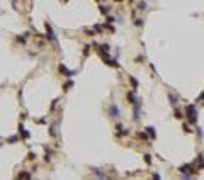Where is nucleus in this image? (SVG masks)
Here are the masks:
<instances>
[{
  "label": "nucleus",
  "instance_id": "nucleus-1",
  "mask_svg": "<svg viewBox=\"0 0 204 180\" xmlns=\"http://www.w3.org/2000/svg\"><path fill=\"white\" fill-rule=\"evenodd\" d=\"M185 116H187L189 122L191 124H196L197 122V109H196V105L194 104H189V105H185Z\"/></svg>",
  "mask_w": 204,
  "mask_h": 180
},
{
  "label": "nucleus",
  "instance_id": "nucleus-2",
  "mask_svg": "<svg viewBox=\"0 0 204 180\" xmlns=\"http://www.w3.org/2000/svg\"><path fill=\"white\" fill-rule=\"evenodd\" d=\"M180 172H182V177L184 178H191V177H194L197 172H196V168L192 167V165H182L180 167Z\"/></svg>",
  "mask_w": 204,
  "mask_h": 180
},
{
  "label": "nucleus",
  "instance_id": "nucleus-3",
  "mask_svg": "<svg viewBox=\"0 0 204 180\" xmlns=\"http://www.w3.org/2000/svg\"><path fill=\"white\" fill-rule=\"evenodd\" d=\"M44 26H46V34H48V36H46V38H48L49 41H53L54 44H56L58 41H56V36H54V32H53V29H51V26H49V22H46Z\"/></svg>",
  "mask_w": 204,
  "mask_h": 180
},
{
  "label": "nucleus",
  "instance_id": "nucleus-4",
  "mask_svg": "<svg viewBox=\"0 0 204 180\" xmlns=\"http://www.w3.org/2000/svg\"><path fill=\"white\" fill-rule=\"evenodd\" d=\"M58 70L61 71V73H65L66 77H73V75H75V73H77V71H71V70H68V68H66V66H65L63 63H61L60 66H58Z\"/></svg>",
  "mask_w": 204,
  "mask_h": 180
},
{
  "label": "nucleus",
  "instance_id": "nucleus-5",
  "mask_svg": "<svg viewBox=\"0 0 204 180\" xmlns=\"http://www.w3.org/2000/svg\"><path fill=\"white\" fill-rule=\"evenodd\" d=\"M116 129H117V134H119V136H128V134H129V131L124 128V126H121V124L116 126Z\"/></svg>",
  "mask_w": 204,
  "mask_h": 180
},
{
  "label": "nucleus",
  "instance_id": "nucleus-6",
  "mask_svg": "<svg viewBox=\"0 0 204 180\" xmlns=\"http://www.w3.org/2000/svg\"><path fill=\"white\" fill-rule=\"evenodd\" d=\"M19 134H21L24 139H29V136H31V134H29V133L24 129V126H22V124H19Z\"/></svg>",
  "mask_w": 204,
  "mask_h": 180
},
{
  "label": "nucleus",
  "instance_id": "nucleus-7",
  "mask_svg": "<svg viewBox=\"0 0 204 180\" xmlns=\"http://www.w3.org/2000/svg\"><path fill=\"white\" fill-rule=\"evenodd\" d=\"M109 114L112 116V117H117V116H119V109H117L116 105H111V109H109Z\"/></svg>",
  "mask_w": 204,
  "mask_h": 180
},
{
  "label": "nucleus",
  "instance_id": "nucleus-8",
  "mask_svg": "<svg viewBox=\"0 0 204 180\" xmlns=\"http://www.w3.org/2000/svg\"><path fill=\"white\" fill-rule=\"evenodd\" d=\"M146 133L150 134V138H152V139H155V138H157V131H155V128H146Z\"/></svg>",
  "mask_w": 204,
  "mask_h": 180
},
{
  "label": "nucleus",
  "instance_id": "nucleus-9",
  "mask_svg": "<svg viewBox=\"0 0 204 180\" xmlns=\"http://www.w3.org/2000/svg\"><path fill=\"white\" fill-rule=\"evenodd\" d=\"M99 9H100V12H102L104 15H109V12H111V7H107V5H100Z\"/></svg>",
  "mask_w": 204,
  "mask_h": 180
},
{
  "label": "nucleus",
  "instance_id": "nucleus-10",
  "mask_svg": "<svg viewBox=\"0 0 204 180\" xmlns=\"http://www.w3.org/2000/svg\"><path fill=\"white\" fill-rule=\"evenodd\" d=\"M169 100H170V105H174V107L177 105V97H175L174 94H170V95H169Z\"/></svg>",
  "mask_w": 204,
  "mask_h": 180
},
{
  "label": "nucleus",
  "instance_id": "nucleus-11",
  "mask_svg": "<svg viewBox=\"0 0 204 180\" xmlns=\"http://www.w3.org/2000/svg\"><path fill=\"white\" fill-rule=\"evenodd\" d=\"M126 97H128V100H129V102H134V100H136L134 92H128V95H126Z\"/></svg>",
  "mask_w": 204,
  "mask_h": 180
},
{
  "label": "nucleus",
  "instance_id": "nucleus-12",
  "mask_svg": "<svg viewBox=\"0 0 204 180\" xmlns=\"http://www.w3.org/2000/svg\"><path fill=\"white\" fill-rule=\"evenodd\" d=\"M17 178H31V173L29 172H22V173L17 175Z\"/></svg>",
  "mask_w": 204,
  "mask_h": 180
},
{
  "label": "nucleus",
  "instance_id": "nucleus-13",
  "mask_svg": "<svg viewBox=\"0 0 204 180\" xmlns=\"http://www.w3.org/2000/svg\"><path fill=\"white\" fill-rule=\"evenodd\" d=\"M196 163H197L199 168L202 170V153H199V156H197V160H196Z\"/></svg>",
  "mask_w": 204,
  "mask_h": 180
},
{
  "label": "nucleus",
  "instance_id": "nucleus-14",
  "mask_svg": "<svg viewBox=\"0 0 204 180\" xmlns=\"http://www.w3.org/2000/svg\"><path fill=\"white\" fill-rule=\"evenodd\" d=\"M129 80H131V83H133V88L136 90V88H138V80H136L134 77H129Z\"/></svg>",
  "mask_w": 204,
  "mask_h": 180
},
{
  "label": "nucleus",
  "instance_id": "nucleus-15",
  "mask_svg": "<svg viewBox=\"0 0 204 180\" xmlns=\"http://www.w3.org/2000/svg\"><path fill=\"white\" fill-rule=\"evenodd\" d=\"M73 85H75V82H71V80H70V82H66V83L63 85V88H65V90H68V88H71Z\"/></svg>",
  "mask_w": 204,
  "mask_h": 180
},
{
  "label": "nucleus",
  "instance_id": "nucleus-16",
  "mask_svg": "<svg viewBox=\"0 0 204 180\" xmlns=\"http://www.w3.org/2000/svg\"><path fill=\"white\" fill-rule=\"evenodd\" d=\"M138 10H141V12L146 10V2H140V4H138Z\"/></svg>",
  "mask_w": 204,
  "mask_h": 180
},
{
  "label": "nucleus",
  "instance_id": "nucleus-17",
  "mask_svg": "<svg viewBox=\"0 0 204 180\" xmlns=\"http://www.w3.org/2000/svg\"><path fill=\"white\" fill-rule=\"evenodd\" d=\"M94 172H95V177H102V178H105V173H102L100 170H97V168H94Z\"/></svg>",
  "mask_w": 204,
  "mask_h": 180
},
{
  "label": "nucleus",
  "instance_id": "nucleus-18",
  "mask_svg": "<svg viewBox=\"0 0 204 180\" xmlns=\"http://www.w3.org/2000/svg\"><path fill=\"white\" fill-rule=\"evenodd\" d=\"M49 134L51 136H56V126H51V128H49Z\"/></svg>",
  "mask_w": 204,
  "mask_h": 180
},
{
  "label": "nucleus",
  "instance_id": "nucleus-19",
  "mask_svg": "<svg viewBox=\"0 0 204 180\" xmlns=\"http://www.w3.org/2000/svg\"><path fill=\"white\" fill-rule=\"evenodd\" d=\"M17 136H10V138H7V143H17Z\"/></svg>",
  "mask_w": 204,
  "mask_h": 180
},
{
  "label": "nucleus",
  "instance_id": "nucleus-20",
  "mask_svg": "<svg viewBox=\"0 0 204 180\" xmlns=\"http://www.w3.org/2000/svg\"><path fill=\"white\" fill-rule=\"evenodd\" d=\"M83 31H85V32H87L88 36H94V34H95V31H94V29H88V27H85Z\"/></svg>",
  "mask_w": 204,
  "mask_h": 180
},
{
  "label": "nucleus",
  "instance_id": "nucleus-21",
  "mask_svg": "<svg viewBox=\"0 0 204 180\" xmlns=\"http://www.w3.org/2000/svg\"><path fill=\"white\" fill-rule=\"evenodd\" d=\"M145 161H146V165H152V156L150 155H145Z\"/></svg>",
  "mask_w": 204,
  "mask_h": 180
},
{
  "label": "nucleus",
  "instance_id": "nucleus-22",
  "mask_svg": "<svg viewBox=\"0 0 204 180\" xmlns=\"http://www.w3.org/2000/svg\"><path fill=\"white\" fill-rule=\"evenodd\" d=\"M94 31H95V32H102V31H104V27H102L100 24H97V26L94 27Z\"/></svg>",
  "mask_w": 204,
  "mask_h": 180
},
{
  "label": "nucleus",
  "instance_id": "nucleus-23",
  "mask_svg": "<svg viewBox=\"0 0 204 180\" xmlns=\"http://www.w3.org/2000/svg\"><path fill=\"white\" fill-rule=\"evenodd\" d=\"M143 22H145L143 19H136V21H134V24H136L138 27H141V26H143Z\"/></svg>",
  "mask_w": 204,
  "mask_h": 180
},
{
  "label": "nucleus",
  "instance_id": "nucleus-24",
  "mask_svg": "<svg viewBox=\"0 0 204 180\" xmlns=\"http://www.w3.org/2000/svg\"><path fill=\"white\" fill-rule=\"evenodd\" d=\"M174 114H175V117H177V119H182V112H180L179 109H175V112H174Z\"/></svg>",
  "mask_w": 204,
  "mask_h": 180
},
{
  "label": "nucleus",
  "instance_id": "nucleus-25",
  "mask_svg": "<svg viewBox=\"0 0 204 180\" xmlns=\"http://www.w3.org/2000/svg\"><path fill=\"white\" fill-rule=\"evenodd\" d=\"M138 136H140V138H141V139H148V134H146V133H145V131H143V133H140V134H138Z\"/></svg>",
  "mask_w": 204,
  "mask_h": 180
},
{
  "label": "nucleus",
  "instance_id": "nucleus-26",
  "mask_svg": "<svg viewBox=\"0 0 204 180\" xmlns=\"http://www.w3.org/2000/svg\"><path fill=\"white\" fill-rule=\"evenodd\" d=\"M88 53H90V46H85V48H83V55L87 56V55H88Z\"/></svg>",
  "mask_w": 204,
  "mask_h": 180
},
{
  "label": "nucleus",
  "instance_id": "nucleus-27",
  "mask_svg": "<svg viewBox=\"0 0 204 180\" xmlns=\"http://www.w3.org/2000/svg\"><path fill=\"white\" fill-rule=\"evenodd\" d=\"M17 41H19V43H26V38H21V36H17V38H15Z\"/></svg>",
  "mask_w": 204,
  "mask_h": 180
},
{
  "label": "nucleus",
  "instance_id": "nucleus-28",
  "mask_svg": "<svg viewBox=\"0 0 204 180\" xmlns=\"http://www.w3.org/2000/svg\"><path fill=\"white\" fill-rule=\"evenodd\" d=\"M107 22H109V24L114 22V17H112V15H107Z\"/></svg>",
  "mask_w": 204,
  "mask_h": 180
},
{
  "label": "nucleus",
  "instance_id": "nucleus-29",
  "mask_svg": "<svg viewBox=\"0 0 204 180\" xmlns=\"http://www.w3.org/2000/svg\"><path fill=\"white\" fill-rule=\"evenodd\" d=\"M196 133H197V136H199V138H202V131H201V128H197V129H196Z\"/></svg>",
  "mask_w": 204,
  "mask_h": 180
},
{
  "label": "nucleus",
  "instance_id": "nucleus-30",
  "mask_svg": "<svg viewBox=\"0 0 204 180\" xmlns=\"http://www.w3.org/2000/svg\"><path fill=\"white\" fill-rule=\"evenodd\" d=\"M29 160H36V153L31 151V153H29Z\"/></svg>",
  "mask_w": 204,
  "mask_h": 180
},
{
  "label": "nucleus",
  "instance_id": "nucleus-31",
  "mask_svg": "<svg viewBox=\"0 0 204 180\" xmlns=\"http://www.w3.org/2000/svg\"><path fill=\"white\" fill-rule=\"evenodd\" d=\"M184 133H191V131H189V126H187V124H184Z\"/></svg>",
  "mask_w": 204,
  "mask_h": 180
},
{
  "label": "nucleus",
  "instance_id": "nucleus-32",
  "mask_svg": "<svg viewBox=\"0 0 204 180\" xmlns=\"http://www.w3.org/2000/svg\"><path fill=\"white\" fill-rule=\"evenodd\" d=\"M116 2H122V0H116Z\"/></svg>",
  "mask_w": 204,
  "mask_h": 180
},
{
  "label": "nucleus",
  "instance_id": "nucleus-33",
  "mask_svg": "<svg viewBox=\"0 0 204 180\" xmlns=\"http://www.w3.org/2000/svg\"><path fill=\"white\" fill-rule=\"evenodd\" d=\"M129 2H134V0H129Z\"/></svg>",
  "mask_w": 204,
  "mask_h": 180
},
{
  "label": "nucleus",
  "instance_id": "nucleus-34",
  "mask_svg": "<svg viewBox=\"0 0 204 180\" xmlns=\"http://www.w3.org/2000/svg\"><path fill=\"white\" fill-rule=\"evenodd\" d=\"M0 146H2V141H0Z\"/></svg>",
  "mask_w": 204,
  "mask_h": 180
}]
</instances>
